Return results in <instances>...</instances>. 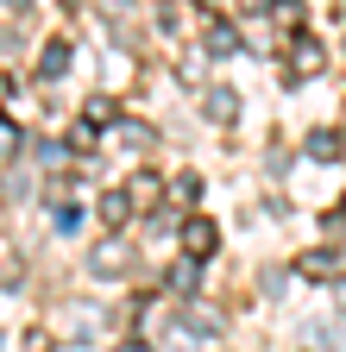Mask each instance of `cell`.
<instances>
[{
	"label": "cell",
	"instance_id": "cell-1",
	"mask_svg": "<svg viewBox=\"0 0 346 352\" xmlns=\"http://www.w3.org/2000/svg\"><path fill=\"white\" fill-rule=\"evenodd\" d=\"M214 245H221V227H214L208 214H189V220H183V252L202 264V258H214Z\"/></svg>",
	"mask_w": 346,
	"mask_h": 352
},
{
	"label": "cell",
	"instance_id": "cell-6",
	"mask_svg": "<svg viewBox=\"0 0 346 352\" xmlns=\"http://www.w3.org/2000/svg\"><path fill=\"white\" fill-rule=\"evenodd\" d=\"M133 208H139L133 195H126V189H113V195L101 201V220H107V227H120V220H126V214H133Z\"/></svg>",
	"mask_w": 346,
	"mask_h": 352
},
{
	"label": "cell",
	"instance_id": "cell-7",
	"mask_svg": "<svg viewBox=\"0 0 346 352\" xmlns=\"http://www.w3.org/2000/svg\"><path fill=\"white\" fill-rule=\"evenodd\" d=\"M309 157L334 164V157H340V132H309Z\"/></svg>",
	"mask_w": 346,
	"mask_h": 352
},
{
	"label": "cell",
	"instance_id": "cell-4",
	"mask_svg": "<svg viewBox=\"0 0 346 352\" xmlns=\"http://www.w3.org/2000/svg\"><path fill=\"white\" fill-rule=\"evenodd\" d=\"M183 327L189 333H221V315H214L208 302H183Z\"/></svg>",
	"mask_w": 346,
	"mask_h": 352
},
{
	"label": "cell",
	"instance_id": "cell-11",
	"mask_svg": "<svg viewBox=\"0 0 346 352\" xmlns=\"http://www.w3.org/2000/svg\"><path fill=\"white\" fill-rule=\"evenodd\" d=\"M302 277H334V252H309L302 258Z\"/></svg>",
	"mask_w": 346,
	"mask_h": 352
},
{
	"label": "cell",
	"instance_id": "cell-3",
	"mask_svg": "<svg viewBox=\"0 0 346 352\" xmlns=\"http://www.w3.org/2000/svg\"><path fill=\"white\" fill-rule=\"evenodd\" d=\"M126 264H133V252H126L120 239H107V245H101V252L89 258V271H95V277H120V271H126Z\"/></svg>",
	"mask_w": 346,
	"mask_h": 352
},
{
	"label": "cell",
	"instance_id": "cell-9",
	"mask_svg": "<svg viewBox=\"0 0 346 352\" xmlns=\"http://www.w3.org/2000/svg\"><path fill=\"white\" fill-rule=\"evenodd\" d=\"M158 189H164V183H158V176H151V170H139V176H133V183H126V195H133L139 208H145V201H151Z\"/></svg>",
	"mask_w": 346,
	"mask_h": 352
},
{
	"label": "cell",
	"instance_id": "cell-13",
	"mask_svg": "<svg viewBox=\"0 0 346 352\" xmlns=\"http://www.w3.org/2000/svg\"><path fill=\"white\" fill-rule=\"evenodd\" d=\"M120 139H126V145H151V126H139V120H126V126H120Z\"/></svg>",
	"mask_w": 346,
	"mask_h": 352
},
{
	"label": "cell",
	"instance_id": "cell-15",
	"mask_svg": "<svg viewBox=\"0 0 346 352\" xmlns=\"http://www.w3.org/2000/svg\"><path fill=\"white\" fill-rule=\"evenodd\" d=\"M208 7H221V0H208Z\"/></svg>",
	"mask_w": 346,
	"mask_h": 352
},
{
	"label": "cell",
	"instance_id": "cell-8",
	"mask_svg": "<svg viewBox=\"0 0 346 352\" xmlns=\"http://www.w3.org/2000/svg\"><path fill=\"white\" fill-rule=\"evenodd\" d=\"M208 51H214V57H233V51H239V32H233V25H214V32H208Z\"/></svg>",
	"mask_w": 346,
	"mask_h": 352
},
{
	"label": "cell",
	"instance_id": "cell-12",
	"mask_svg": "<svg viewBox=\"0 0 346 352\" xmlns=\"http://www.w3.org/2000/svg\"><path fill=\"white\" fill-rule=\"evenodd\" d=\"M113 120H120V113H113V101H107V95H95V101H89V126H113Z\"/></svg>",
	"mask_w": 346,
	"mask_h": 352
},
{
	"label": "cell",
	"instance_id": "cell-10",
	"mask_svg": "<svg viewBox=\"0 0 346 352\" xmlns=\"http://www.w3.org/2000/svg\"><path fill=\"white\" fill-rule=\"evenodd\" d=\"M45 76H63L69 69V44H45V63H38Z\"/></svg>",
	"mask_w": 346,
	"mask_h": 352
},
{
	"label": "cell",
	"instance_id": "cell-2",
	"mask_svg": "<svg viewBox=\"0 0 346 352\" xmlns=\"http://www.w3.org/2000/svg\"><path fill=\"white\" fill-rule=\"evenodd\" d=\"M321 63H327V51H321V44H309V38H302V44H296V57H290V69H283V76H290V82H309V76H315Z\"/></svg>",
	"mask_w": 346,
	"mask_h": 352
},
{
	"label": "cell",
	"instance_id": "cell-5",
	"mask_svg": "<svg viewBox=\"0 0 346 352\" xmlns=\"http://www.w3.org/2000/svg\"><path fill=\"white\" fill-rule=\"evenodd\" d=\"M239 113V95L233 88H208V120H233Z\"/></svg>",
	"mask_w": 346,
	"mask_h": 352
},
{
	"label": "cell",
	"instance_id": "cell-14",
	"mask_svg": "<svg viewBox=\"0 0 346 352\" xmlns=\"http://www.w3.org/2000/svg\"><path fill=\"white\" fill-rule=\"evenodd\" d=\"M120 352H151V346L145 340H120Z\"/></svg>",
	"mask_w": 346,
	"mask_h": 352
}]
</instances>
